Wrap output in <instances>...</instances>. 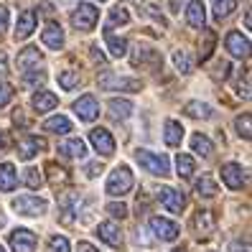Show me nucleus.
<instances>
[{
  "mask_svg": "<svg viewBox=\"0 0 252 252\" xmlns=\"http://www.w3.org/2000/svg\"><path fill=\"white\" fill-rule=\"evenodd\" d=\"M132 184H135V179H132V171L127 166H117L110 179H107V194L110 196H125L127 191L132 189Z\"/></svg>",
  "mask_w": 252,
  "mask_h": 252,
  "instance_id": "nucleus-1",
  "label": "nucleus"
},
{
  "mask_svg": "<svg viewBox=\"0 0 252 252\" xmlns=\"http://www.w3.org/2000/svg\"><path fill=\"white\" fill-rule=\"evenodd\" d=\"M135 158L138 163L153 176H168L171 173V166H168V158L163 153H153V151H135Z\"/></svg>",
  "mask_w": 252,
  "mask_h": 252,
  "instance_id": "nucleus-2",
  "label": "nucleus"
},
{
  "mask_svg": "<svg viewBox=\"0 0 252 252\" xmlns=\"http://www.w3.org/2000/svg\"><path fill=\"white\" fill-rule=\"evenodd\" d=\"M13 209H16L21 217H41V214H46L49 204H46V199H41V196L23 194V196L13 199Z\"/></svg>",
  "mask_w": 252,
  "mask_h": 252,
  "instance_id": "nucleus-3",
  "label": "nucleus"
},
{
  "mask_svg": "<svg viewBox=\"0 0 252 252\" xmlns=\"http://www.w3.org/2000/svg\"><path fill=\"white\" fill-rule=\"evenodd\" d=\"M99 21V10L92 3H79V8L71 13V23L77 31H92Z\"/></svg>",
  "mask_w": 252,
  "mask_h": 252,
  "instance_id": "nucleus-4",
  "label": "nucleus"
},
{
  "mask_svg": "<svg viewBox=\"0 0 252 252\" xmlns=\"http://www.w3.org/2000/svg\"><path fill=\"white\" fill-rule=\"evenodd\" d=\"M151 232L158 237L160 242H173V240H179V234H181L179 224L171 221V219H166V217H153L151 219Z\"/></svg>",
  "mask_w": 252,
  "mask_h": 252,
  "instance_id": "nucleus-5",
  "label": "nucleus"
},
{
  "mask_svg": "<svg viewBox=\"0 0 252 252\" xmlns=\"http://www.w3.org/2000/svg\"><path fill=\"white\" fill-rule=\"evenodd\" d=\"M102 90H123V92H138L140 90V82L138 79H130V77H115V74H102L99 82H97Z\"/></svg>",
  "mask_w": 252,
  "mask_h": 252,
  "instance_id": "nucleus-6",
  "label": "nucleus"
},
{
  "mask_svg": "<svg viewBox=\"0 0 252 252\" xmlns=\"http://www.w3.org/2000/svg\"><path fill=\"white\" fill-rule=\"evenodd\" d=\"M158 201H160L163 206H166L168 212H173V214H181V212L186 209V196L181 194V191L171 189V186L158 189Z\"/></svg>",
  "mask_w": 252,
  "mask_h": 252,
  "instance_id": "nucleus-7",
  "label": "nucleus"
},
{
  "mask_svg": "<svg viewBox=\"0 0 252 252\" xmlns=\"http://www.w3.org/2000/svg\"><path fill=\"white\" fill-rule=\"evenodd\" d=\"M8 242H10L13 252H33L36 245H38L36 234L31 229H13L10 237H8Z\"/></svg>",
  "mask_w": 252,
  "mask_h": 252,
  "instance_id": "nucleus-8",
  "label": "nucleus"
},
{
  "mask_svg": "<svg viewBox=\"0 0 252 252\" xmlns=\"http://www.w3.org/2000/svg\"><path fill=\"white\" fill-rule=\"evenodd\" d=\"M90 143L94 145V151L99 156H112L115 153V138L110 135V130H105V127H94L90 132Z\"/></svg>",
  "mask_w": 252,
  "mask_h": 252,
  "instance_id": "nucleus-9",
  "label": "nucleus"
},
{
  "mask_svg": "<svg viewBox=\"0 0 252 252\" xmlns=\"http://www.w3.org/2000/svg\"><path fill=\"white\" fill-rule=\"evenodd\" d=\"M74 112H77L79 120L92 123V120H97V115H99V105H97V99L92 94H84V97H79L77 102H74Z\"/></svg>",
  "mask_w": 252,
  "mask_h": 252,
  "instance_id": "nucleus-10",
  "label": "nucleus"
},
{
  "mask_svg": "<svg viewBox=\"0 0 252 252\" xmlns=\"http://www.w3.org/2000/svg\"><path fill=\"white\" fill-rule=\"evenodd\" d=\"M221 181H224L229 189L237 191V189L245 186L247 176H245V171H242L240 163H224V166H221Z\"/></svg>",
  "mask_w": 252,
  "mask_h": 252,
  "instance_id": "nucleus-11",
  "label": "nucleus"
},
{
  "mask_svg": "<svg viewBox=\"0 0 252 252\" xmlns=\"http://www.w3.org/2000/svg\"><path fill=\"white\" fill-rule=\"evenodd\" d=\"M217 229V221H214V214L212 212H196L194 214V232L196 237H201V240H206V237H212Z\"/></svg>",
  "mask_w": 252,
  "mask_h": 252,
  "instance_id": "nucleus-12",
  "label": "nucleus"
},
{
  "mask_svg": "<svg viewBox=\"0 0 252 252\" xmlns=\"http://www.w3.org/2000/svg\"><path fill=\"white\" fill-rule=\"evenodd\" d=\"M224 43H227V49H229L232 56H237V59H247L250 56V38L242 36L240 31L227 33V41Z\"/></svg>",
  "mask_w": 252,
  "mask_h": 252,
  "instance_id": "nucleus-13",
  "label": "nucleus"
},
{
  "mask_svg": "<svg viewBox=\"0 0 252 252\" xmlns=\"http://www.w3.org/2000/svg\"><path fill=\"white\" fill-rule=\"evenodd\" d=\"M41 41H43V46L46 49H54L59 51L64 46V31H62V26L59 23H46V28H43V33H41Z\"/></svg>",
  "mask_w": 252,
  "mask_h": 252,
  "instance_id": "nucleus-14",
  "label": "nucleus"
},
{
  "mask_svg": "<svg viewBox=\"0 0 252 252\" xmlns=\"http://www.w3.org/2000/svg\"><path fill=\"white\" fill-rule=\"evenodd\" d=\"M43 148H46V143H43V138L38 135H28L26 140L18 143V158L21 160H31L33 156H38Z\"/></svg>",
  "mask_w": 252,
  "mask_h": 252,
  "instance_id": "nucleus-15",
  "label": "nucleus"
},
{
  "mask_svg": "<svg viewBox=\"0 0 252 252\" xmlns=\"http://www.w3.org/2000/svg\"><path fill=\"white\" fill-rule=\"evenodd\" d=\"M97 234H99V240L110 245V247H120L123 245V232L120 227L115 224V221H102V224L97 227Z\"/></svg>",
  "mask_w": 252,
  "mask_h": 252,
  "instance_id": "nucleus-16",
  "label": "nucleus"
},
{
  "mask_svg": "<svg viewBox=\"0 0 252 252\" xmlns=\"http://www.w3.org/2000/svg\"><path fill=\"white\" fill-rule=\"evenodd\" d=\"M36 28V13L33 10H23L18 16V23H16V31H13V36H16V41H23L33 33Z\"/></svg>",
  "mask_w": 252,
  "mask_h": 252,
  "instance_id": "nucleus-17",
  "label": "nucleus"
},
{
  "mask_svg": "<svg viewBox=\"0 0 252 252\" xmlns=\"http://www.w3.org/2000/svg\"><path fill=\"white\" fill-rule=\"evenodd\" d=\"M107 110H110V117H112V120L123 123V120H127V117L132 115V102H130V99H120V97H115V99H110Z\"/></svg>",
  "mask_w": 252,
  "mask_h": 252,
  "instance_id": "nucleus-18",
  "label": "nucleus"
},
{
  "mask_svg": "<svg viewBox=\"0 0 252 252\" xmlns=\"http://www.w3.org/2000/svg\"><path fill=\"white\" fill-rule=\"evenodd\" d=\"M186 21H189V26H194V28H204V23H206V8H204L201 0H191V3H189Z\"/></svg>",
  "mask_w": 252,
  "mask_h": 252,
  "instance_id": "nucleus-19",
  "label": "nucleus"
},
{
  "mask_svg": "<svg viewBox=\"0 0 252 252\" xmlns=\"http://www.w3.org/2000/svg\"><path fill=\"white\" fill-rule=\"evenodd\" d=\"M43 62L41 59V51L36 46H28L18 54V69L21 71H28V69H38V64Z\"/></svg>",
  "mask_w": 252,
  "mask_h": 252,
  "instance_id": "nucleus-20",
  "label": "nucleus"
},
{
  "mask_svg": "<svg viewBox=\"0 0 252 252\" xmlns=\"http://www.w3.org/2000/svg\"><path fill=\"white\" fill-rule=\"evenodd\" d=\"M163 140L171 148H179L184 140V125L176 120H166V127H163Z\"/></svg>",
  "mask_w": 252,
  "mask_h": 252,
  "instance_id": "nucleus-21",
  "label": "nucleus"
},
{
  "mask_svg": "<svg viewBox=\"0 0 252 252\" xmlns=\"http://www.w3.org/2000/svg\"><path fill=\"white\" fill-rule=\"evenodd\" d=\"M59 153L66 156V158H84L87 156V145L82 138H71V140H64L59 145Z\"/></svg>",
  "mask_w": 252,
  "mask_h": 252,
  "instance_id": "nucleus-22",
  "label": "nucleus"
},
{
  "mask_svg": "<svg viewBox=\"0 0 252 252\" xmlns=\"http://www.w3.org/2000/svg\"><path fill=\"white\" fill-rule=\"evenodd\" d=\"M43 130L56 132V135H66V132H71V120L66 115H54V117H49V120L43 123Z\"/></svg>",
  "mask_w": 252,
  "mask_h": 252,
  "instance_id": "nucleus-23",
  "label": "nucleus"
},
{
  "mask_svg": "<svg viewBox=\"0 0 252 252\" xmlns=\"http://www.w3.org/2000/svg\"><path fill=\"white\" fill-rule=\"evenodd\" d=\"M18 184V173L13 163H3L0 166V191H13Z\"/></svg>",
  "mask_w": 252,
  "mask_h": 252,
  "instance_id": "nucleus-24",
  "label": "nucleus"
},
{
  "mask_svg": "<svg viewBox=\"0 0 252 252\" xmlns=\"http://www.w3.org/2000/svg\"><path fill=\"white\" fill-rule=\"evenodd\" d=\"M31 105H33L36 112H49V110H54L59 105V99H56L54 92H36L33 99H31Z\"/></svg>",
  "mask_w": 252,
  "mask_h": 252,
  "instance_id": "nucleus-25",
  "label": "nucleus"
},
{
  "mask_svg": "<svg viewBox=\"0 0 252 252\" xmlns=\"http://www.w3.org/2000/svg\"><path fill=\"white\" fill-rule=\"evenodd\" d=\"M184 112L189 117H196V120H212L214 117V110L206 105V102H189V105L184 107Z\"/></svg>",
  "mask_w": 252,
  "mask_h": 252,
  "instance_id": "nucleus-26",
  "label": "nucleus"
},
{
  "mask_svg": "<svg viewBox=\"0 0 252 252\" xmlns=\"http://www.w3.org/2000/svg\"><path fill=\"white\" fill-rule=\"evenodd\" d=\"M194 189H196V194H199V196H204V199H212V196H217V194H219V186L214 184L212 176H206V173L201 176V179H196Z\"/></svg>",
  "mask_w": 252,
  "mask_h": 252,
  "instance_id": "nucleus-27",
  "label": "nucleus"
},
{
  "mask_svg": "<svg viewBox=\"0 0 252 252\" xmlns=\"http://www.w3.org/2000/svg\"><path fill=\"white\" fill-rule=\"evenodd\" d=\"M191 151L199 153V156H204V158H209V156L214 153V145H212V140L206 138V135H201V132H194V135H191Z\"/></svg>",
  "mask_w": 252,
  "mask_h": 252,
  "instance_id": "nucleus-28",
  "label": "nucleus"
},
{
  "mask_svg": "<svg viewBox=\"0 0 252 252\" xmlns=\"http://www.w3.org/2000/svg\"><path fill=\"white\" fill-rule=\"evenodd\" d=\"M148 59H151V62H158V54H156L151 46L140 43V46L132 51V66H145V64H148Z\"/></svg>",
  "mask_w": 252,
  "mask_h": 252,
  "instance_id": "nucleus-29",
  "label": "nucleus"
},
{
  "mask_svg": "<svg viewBox=\"0 0 252 252\" xmlns=\"http://www.w3.org/2000/svg\"><path fill=\"white\" fill-rule=\"evenodd\" d=\"M194 158L189 153H179L176 156V173L181 176V179H191V173H194Z\"/></svg>",
  "mask_w": 252,
  "mask_h": 252,
  "instance_id": "nucleus-30",
  "label": "nucleus"
},
{
  "mask_svg": "<svg viewBox=\"0 0 252 252\" xmlns=\"http://www.w3.org/2000/svg\"><path fill=\"white\" fill-rule=\"evenodd\" d=\"M105 36H107L110 54H112L115 59H123V56L127 54V41H125V38H120V36H112L110 31H105Z\"/></svg>",
  "mask_w": 252,
  "mask_h": 252,
  "instance_id": "nucleus-31",
  "label": "nucleus"
},
{
  "mask_svg": "<svg viewBox=\"0 0 252 252\" xmlns=\"http://www.w3.org/2000/svg\"><path fill=\"white\" fill-rule=\"evenodd\" d=\"M125 23H130V13H127V8H112L110 10V21H107V26H105V31H112L115 26H125Z\"/></svg>",
  "mask_w": 252,
  "mask_h": 252,
  "instance_id": "nucleus-32",
  "label": "nucleus"
},
{
  "mask_svg": "<svg viewBox=\"0 0 252 252\" xmlns=\"http://www.w3.org/2000/svg\"><path fill=\"white\" fill-rule=\"evenodd\" d=\"M46 173H49V181H51L54 186H64V184L69 181L66 171H64V168H59L56 163H49V166H46Z\"/></svg>",
  "mask_w": 252,
  "mask_h": 252,
  "instance_id": "nucleus-33",
  "label": "nucleus"
},
{
  "mask_svg": "<svg viewBox=\"0 0 252 252\" xmlns=\"http://www.w3.org/2000/svg\"><path fill=\"white\" fill-rule=\"evenodd\" d=\"M234 8H237V0H217V5H214V18H217V21L227 18Z\"/></svg>",
  "mask_w": 252,
  "mask_h": 252,
  "instance_id": "nucleus-34",
  "label": "nucleus"
},
{
  "mask_svg": "<svg viewBox=\"0 0 252 252\" xmlns=\"http://www.w3.org/2000/svg\"><path fill=\"white\" fill-rule=\"evenodd\" d=\"M173 64H176V69H179L181 74H191V69H194V64H191V59H189L186 51H176L173 54Z\"/></svg>",
  "mask_w": 252,
  "mask_h": 252,
  "instance_id": "nucleus-35",
  "label": "nucleus"
},
{
  "mask_svg": "<svg viewBox=\"0 0 252 252\" xmlns=\"http://www.w3.org/2000/svg\"><path fill=\"white\" fill-rule=\"evenodd\" d=\"M79 84V74L77 71H62L59 74V87H62V90H74V87Z\"/></svg>",
  "mask_w": 252,
  "mask_h": 252,
  "instance_id": "nucleus-36",
  "label": "nucleus"
},
{
  "mask_svg": "<svg viewBox=\"0 0 252 252\" xmlns=\"http://www.w3.org/2000/svg\"><path fill=\"white\" fill-rule=\"evenodd\" d=\"M214 43H217V36H214L212 31H206V33H204V46L199 49V59H201V62H206V59L212 56V51H214Z\"/></svg>",
  "mask_w": 252,
  "mask_h": 252,
  "instance_id": "nucleus-37",
  "label": "nucleus"
},
{
  "mask_svg": "<svg viewBox=\"0 0 252 252\" xmlns=\"http://www.w3.org/2000/svg\"><path fill=\"white\" fill-rule=\"evenodd\" d=\"M23 184H26L28 189H38V186L43 184L41 171H38V168H26V173H23Z\"/></svg>",
  "mask_w": 252,
  "mask_h": 252,
  "instance_id": "nucleus-38",
  "label": "nucleus"
},
{
  "mask_svg": "<svg viewBox=\"0 0 252 252\" xmlns=\"http://www.w3.org/2000/svg\"><path fill=\"white\" fill-rule=\"evenodd\" d=\"M234 127H237V132H240L245 140L252 138V127H250V115H247V112L237 117V120H234Z\"/></svg>",
  "mask_w": 252,
  "mask_h": 252,
  "instance_id": "nucleus-39",
  "label": "nucleus"
},
{
  "mask_svg": "<svg viewBox=\"0 0 252 252\" xmlns=\"http://www.w3.org/2000/svg\"><path fill=\"white\" fill-rule=\"evenodd\" d=\"M23 82H26L28 87L43 84V82H46V71H38V69H33V71H23Z\"/></svg>",
  "mask_w": 252,
  "mask_h": 252,
  "instance_id": "nucleus-40",
  "label": "nucleus"
},
{
  "mask_svg": "<svg viewBox=\"0 0 252 252\" xmlns=\"http://www.w3.org/2000/svg\"><path fill=\"white\" fill-rule=\"evenodd\" d=\"M49 252H69V240H66V237L54 234L49 240Z\"/></svg>",
  "mask_w": 252,
  "mask_h": 252,
  "instance_id": "nucleus-41",
  "label": "nucleus"
},
{
  "mask_svg": "<svg viewBox=\"0 0 252 252\" xmlns=\"http://www.w3.org/2000/svg\"><path fill=\"white\" fill-rule=\"evenodd\" d=\"M107 214L115 217V219H125L127 217V206L123 201H112V204H107Z\"/></svg>",
  "mask_w": 252,
  "mask_h": 252,
  "instance_id": "nucleus-42",
  "label": "nucleus"
},
{
  "mask_svg": "<svg viewBox=\"0 0 252 252\" xmlns=\"http://www.w3.org/2000/svg\"><path fill=\"white\" fill-rule=\"evenodd\" d=\"M10 99H13V87L8 82H0V107H5Z\"/></svg>",
  "mask_w": 252,
  "mask_h": 252,
  "instance_id": "nucleus-43",
  "label": "nucleus"
},
{
  "mask_svg": "<svg viewBox=\"0 0 252 252\" xmlns=\"http://www.w3.org/2000/svg\"><path fill=\"white\" fill-rule=\"evenodd\" d=\"M227 74H229V62H221L214 69V79H227Z\"/></svg>",
  "mask_w": 252,
  "mask_h": 252,
  "instance_id": "nucleus-44",
  "label": "nucleus"
},
{
  "mask_svg": "<svg viewBox=\"0 0 252 252\" xmlns=\"http://www.w3.org/2000/svg\"><path fill=\"white\" fill-rule=\"evenodd\" d=\"M102 173V163L99 160H92L90 166H87V176H90V179H94V176H99Z\"/></svg>",
  "mask_w": 252,
  "mask_h": 252,
  "instance_id": "nucleus-45",
  "label": "nucleus"
},
{
  "mask_svg": "<svg viewBox=\"0 0 252 252\" xmlns=\"http://www.w3.org/2000/svg\"><path fill=\"white\" fill-rule=\"evenodd\" d=\"M5 28H8V8L0 5V36L5 33Z\"/></svg>",
  "mask_w": 252,
  "mask_h": 252,
  "instance_id": "nucleus-46",
  "label": "nucleus"
},
{
  "mask_svg": "<svg viewBox=\"0 0 252 252\" xmlns=\"http://www.w3.org/2000/svg\"><path fill=\"white\" fill-rule=\"evenodd\" d=\"M8 145H10V138H8V132H5V130H0V151H5Z\"/></svg>",
  "mask_w": 252,
  "mask_h": 252,
  "instance_id": "nucleus-47",
  "label": "nucleus"
},
{
  "mask_svg": "<svg viewBox=\"0 0 252 252\" xmlns=\"http://www.w3.org/2000/svg\"><path fill=\"white\" fill-rule=\"evenodd\" d=\"M92 59H94L97 64H105V54H102L97 46H92Z\"/></svg>",
  "mask_w": 252,
  "mask_h": 252,
  "instance_id": "nucleus-48",
  "label": "nucleus"
},
{
  "mask_svg": "<svg viewBox=\"0 0 252 252\" xmlns=\"http://www.w3.org/2000/svg\"><path fill=\"white\" fill-rule=\"evenodd\" d=\"M79 252H97L90 242H79Z\"/></svg>",
  "mask_w": 252,
  "mask_h": 252,
  "instance_id": "nucleus-49",
  "label": "nucleus"
},
{
  "mask_svg": "<svg viewBox=\"0 0 252 252\" xmlns=\"http://www.w3.org/2000/svg\"><path fill=\"white\" fill-rule=\"evenodd\" d=\"M0 74H5V54H0Z\"/></svg>",
  "mask_w": 252,
  "mask_h": 252,
  "instance_id": "nucleus-50",
  "label": "nucleus"
},
{
  "mask_svg": "<svg viewBox=\"0 0 252 252\" xmlns=\"http://www.w3.org/2000/svg\"><path fill=\"white\" fill-rule=\"evenodd\" d=\"M171 8H173V10L179 8V0H171Z\"/></svg>",
  "mask_w": 252,
  "mask_h": 252,
  "instance_id": "nucleus-51",
  "label": "nucleus"
},
{
  "mask_svg": "<svg viewBox=\"0 0 252 252\" xmlns=\"http://www.w3.org/2000/svg\"><path fill=\"white\" fill-rule=\"evenodd\" d=\"M3 224H5V219H3V217H0V227H3Z\"/></svg>",
  "mask_w": 252,
  "mask_h": 252,
  "instance_id": "nucleus-52",
  "label": "nucleus"
},
{
  "mask_svg": "<svg viewBox=\"0 0 252 252\" xmlns=\"http://www.w3.org/2000/svg\"><path fill=\"white\" fill-rule=\"evenodd\" d=\"M173 252H186V250H173Z\"/></svg>",
  "mask_w": 252,
  "mask_h": 252,
  "instance_id": "nucleus-53",
  "label": "nucleus"
},
{
  "mask_svg": "<svg viewBox=\"0 0 252 252\" xmlns=\"http://www.w3.org/2000/svg\"><path fill=\"white\" fill-rule=\"evenodd\" d=\"M0 252H5V250H3V245H0Z\"/></svg>",
  "mask_w": 252,
  "mask_h": 252,
  "instance_id": "nucleus-54",
  "label": "nucleus"
},
{
  "mask_svg": "<svg viewBox=\"0 0 252 252\" xmlns=\"http://www.w3.org/2000/svg\"><path fill=\"white\" fill-rule=\"evenodd\" d=\"M99 3H102V0H99Z\"/></svg>",
  "mask_w": 252,
  "mask_h": 252,
  "instance_id": "nucleus-55",
  "label": "nucleus"
}]
</instances>
